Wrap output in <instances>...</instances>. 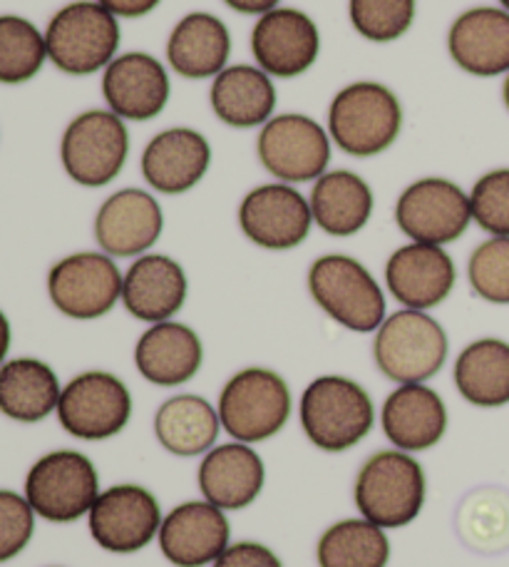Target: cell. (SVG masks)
<instances>
[{"mask_svg": "<svg viewBox=\"0 0 509 567\" xmlns=\"http://www.w3.org/2000/svg\"><path fill=\"white\" fill-rule=\"evenodd\" d=\"M301 429L315 449L343 453L359 445L375 425L371 393L349 377H319L303 389Z\"/></svg>", "mask_w": 509, "mask_h": 567, "instance_id": "obj_1", "label": "cell"}, {"mask_svg": "<svg viewBox=\"0 0 509 567\" xmlns=\"http://www.w3.org/2000/svg\"><path fill=\"white\" fill-rule=\"evenodd\" d=\"M403 105L388 85L355 80L335 93L329 107V135L351 157H375L395 145Z\"/></svg>", "mask_w": 509, "mask_h": 567, "instance_id": "obj_2", "label": "cell"}, {"mask_svg": "<svg viewBox=\"0 0 509 567\" xmlns=\"http://www.w3.org/2000/svg\"><path fill=\"white\" fill-rule=\"evenodd\" d=\"M427 478L413 453L398 449L373 453L359 471L353 485L355 508L361 518L381 525L383 530H398L423 513Z\"/></svg>", "mask_w": 509, "mask_h": 567, "instance_id": "obj_3", "label": "cell"}, {"mask_svg": "<svg viewBox=\"0 0 509 567\" xmlns=\"http://www.w3.org/2000/svg\"><path fill=\"white\" fill-rule=\"evenodd\" d=\"M120 38V18L97 0H75L50 18L48 60L65 75H95L117 58Z\"/></svg>", "mask_w": 509, "mask_h": 567, "instance_id": "obj_4", "label": "cell"}, {"mask_svg": "<svg viewBox=\"0 0 509 567\" xmlns=\"http://www.w3.org/2000/svg\"><path fill=\"white\" fill-rule=\"evenodd\" d=\"M450 341L443 323L427 311L401 309L385 317L375 331L373 359L385 379L425 383L445 367Z\"/></svg>", "mask_w": 509, "mask_h": 567, "instance_id": "obj_5", "label": "cell"}, {"mask_svg": "<svg viewBox=\"0 0 509 567\" xmlns=\"http://www.w3.org/2000/svg\"><path fill=\"white\" fill-rule=\"evenodd\" d=\"M221 429L233 441L261 443L287 429L293 411L289 383L281 373L249 367L224 383L217 403Z\"/></svg>", "mask_w": 509, "mask_h": 567, "instance_id": "obj_6", "label": "cell"}, {"mask_svg": "<svg viewBox=\"0 0 509 567\" xmlns=\"http://www.w3.org/2000/svg\"><path fill=\"white\" fill-rule=\"evenodd\" d=\"M309 291L323 313L355 333L378 331L385 321V293L368 267L349 255H323L309 269Z\"/></svg>", "mask_w": 509, "mask_h": 567, "instance_id": "obj_7", "label": "cell"}, {"mask_svg": "<svg viewBox=\"0 0 509 567\" xmlns=\"http://www.w3.org/2000/svg\"><path fill=\"white\" fill-rule=\"evenodd\" d=\"M100 495L95 463L80 451H53L33 463L25 478V498L35 515L50 523L85 518Z\"/></svg>", "mask_w": 509, "mask_h": 567, "instance_id": "obj_8", "label": "cell"}, {"mask_svg": "<svg viewBox=\"0 0 509 567\" xmlns=\"http://www.w3.org/2000/svg\"><path fill=\"white\" fill-rule=\"evenodd\" d=\"M129 157L125 120L112 110H87L73 117L60 142V159L67 177L83 187H105Z\"/></svg>", "mask_w": 509, "mask_h": 567, "instance_id": "obj_9", "label": "cell"}, {"mask_svg": "<svg viewBox=\"0 0 509 567\" xmlns=\"http://www.w3.org/2000/svg\"><path fill=\"white\" fill-rule=\"evenodd\" d=\"M472 221L470 195L447 177H420L395 202V225L411 241L445 247Z\"/></svg>", "mask_w": 509, "mask_h": 567, "instance_id": "obj_10", "label": "cell"}, {"mask_svg": "<svg viewBox=\"0 0 509 567\" xmlns=\"http://www.w3.org/2000/svg\"><path fill=\"white\" fill-rule=\"evenodd\" d=\"M132 393L127 383L110 371H83L63 386L58 421L80 441H107L127 429Z\"/></svg>", "mask_w": 509, "mask_h": 567, "instance_id": "obj_11", "label": "cell"}, {"mask_svg": "<svg viewBox=\"0 0 509 567\" xmlns=\"http://www.w3.org/2000/svg\"><path fill=\"white\" fill-rule=\"evenodd\" d=\"M333 140L329 130L301 113L273 115L261 127L257 152L263 169L279 182H315L329 172Z\"/></svg>", "mask_w": 509, "mask_h": 567, "instance_id": "obj_12", "label": "cell"}, {"mask_svg": "<svg viewBox=\"0 0 509 567\" xmlns=\"http://www.w3.org/2000/svg\"><path fill=\"white\" fill-rule=\"evenodd\" d=\"M122 271L105 251H77L53 265L48 293L53 307L67 319L93 321L122 301Z\"/></svg>", "mask_w": 509, "mask_h": 567, "instance_id": "obj_13", "label": "cell"}, {"mask_svg": "<svg viewBox=\"0 0 509 567\" xmlns=\"http://www.w3.org/2000/svg\"><path fill=\"white\" fill-rule=\"evenodd\" d=\"M162 520L165 515L157 495L137 483H120L100 491L87 513L93 540L102 550L117 555L147 548L159 535Z\"/></svg>", "mask_w": 509, "mask_h": 567, "instance_id": "obj_14", "label": "cell"}, {"mask_svg": "<svg viewBox=\"0 0 509 567\" xmlns=\"http://www.w3.org/2000/svg\"><path fill=\"white\" fill-rule=\"evenodd\" d=\"M239 227L243 237L261 249H297L311 235V202L287 182L259 185L241 199Z\"/></svg>", "mask_w": 509, "mask_h": 567, "instance_id": "obj_15", "label": "cell"}, {"mask_svg": "<svg viewBox=\"0 0 509 567\" xmlns=\"http://www.w3.org/2000/svg\"><path fill=\"white\" fill-rule=\"evenodd\" d=\"M251 53L257 65L271 78H299L319 60V25L303 10L273 8L251 30Z\"/></svg>", "mask_w": 509, "mask_h": 567, "instance_id": "obj_16", "label": "cell"}, {"mask_svg": "<svg viewBox=\"0 0 509 567\" xmlns=\"http://www.w3.org/2000/svg\"><path fill=\"white\" fill-rule=\"evenodd\" d=\"M165 215L147 189L125 187L110 195L95 215V239L112 259L142 257L157 245Z\"/></svg>", "mask_w": 509, "mask_h": 567, "instance_id": "obj_17", "label": "cell"}, {"mask_svg": "<svg viewBox=\"0 0 509 567\" xmlns=\"http://www.w3.org/2000/svg\"><path fill=\"white\" fill-rule=\"evenodd\" d=\"M172 83L167 68L149 53H122L102 70L107 110L129 123H147L167 107Z\"/></svg>", "mask_w": 509, "mask_h": 567, "instance_id": "obj_18", "label": "cell"}, {"mask_svg": "<svg viewBox=\"0 0 509 567\" xmlns=\"http://www.w3.org/2000/svg\"><path fill=\"white\" fill-rule=\"evenodd\" d=\"M385 284L403 309L427 311L450 297L457 284V267L445 247L411 241L391 255Z\"/></svg>", "mask_w": 509, "mask_h": 567, "instance_id": "obj_19", "label": "cell"}, {"mask_svg": "<svg viewBox=\"0 0 509 567\" xmlns=\"http://www.w3.org/2000/svg\"><path fill=\"white\" fill-rule=\"evenodd\" d=\"M157 538L172 565L204 567L214 565L231 545V525L227 511L209 501H187L165 515Z\"/></svg>", "mask_w": 509, "mask_h": 567, "instance_id": "obj_20", "label": "cell"}, {"mask_svg": "<svg viewBox=\"0 0 509 567\" xmlns=\"http://www.w3.org/2000/svg\"><path fill=\"white\" fill-rule=\"evenodd\" d=\"M211 165L209 140L191 127H169L147 142L142 152V177L159 195H185L195 189Z\"/></svg>", "mask_w": 509, "mask_h": 567, "instance_id": "obj_21", "label": "cell"}, {"mask_svg": "<svg viewBox=\"0 0 509 567\" xmlns=\"http://www.w3.org/2000/svg\"><path fill=\"white\" fill-rule=\"evenodd\" d=\"M453 63L472 78L509 73V10L480 6L455 18L447 33Z\"/></svg>", "mask_w": 509, "mask_h": 567, "instance_id": "obj_22", "label": "cell"}, {"mask_svg": "<svg viewBox=\"0 0 509 567\" xmlns=\"http://www.w3.org/2000/svg\"><path fill=\"white\" fill-rule=\"evenodd\" d=\"M189 281L177 259L147 255L132 261L122 277V303L129 317L145 323H159L177 317L185 307Z\"/></svg>", "mask_w": 509, "mask_h": 567, "instance_id": "obj_23", "label": "cell"}, {"mask_svg": "<svg viewBox=\"0 0 509 567\" xmlns=\"http://www.w3.org/2000/svg\"><path fill=\"white\" fill-rule=\"evenodd\" d=\"M267 481L261 455L249 443L233 441L204 453L197 483L204 501L221 511H243L259 498Z\"/></svg>", "mask_w": 509, "mask_h": 567, "instance_id": "obj_24", "label": "cell"}, {"mask_svg": "<svg viewBox=\"0 0 509 567\" xmlns=\"http://www.w3.org/2000/svg\"><path fill=\"white\" fill-rule=\"evenodd\" d=\"M381 425L393 449L423 453L435 449L447 431V406L427 383H401L381 409Z\"/></svg>", "mask_w": 509, "mask_h": 567, "instance_id": "obj_25", "label": "cell"}, {"mask_svg": "<svg viewBox=\"0 0 509 567\" xmlns=\"http://www.w3.org/2000/svg\"><path fill=\"white\" fill-rule=\"evenodd\" d=\"M204 361L199 333L175 319L149 323L135 347L139 377L159 389H175L197 377Z\"/></svg>", "mask_w": 509, "mask_h": 567, "instance_id": "obj_26", "label": "cell"}, {"mask_svg": "<svg viewBox=\"0 0 509 567\" xmlns=\"http://www.w3.org/2000/svg\"><path fill=\"white\" fill-rule=\"evenodd\" d=\"M277 100L273 78L259 65H229L211 80V110L229 127H263L277 113Z\"/></svg>", "mask_w": 509, "mask_h": 567, "instance_id": "obj_27", "label": "cell"}, {"mask_svg": "<svg viewBox=\"0 0 509 567\" xmlns=\"http://www.w3.org/2000/svg\"><path fill=\"white\" fill-rule=\"evenodd\" d=\"M313 225L331 237H353L368 225L375 195L368 182L351 169H329L311 189Z\"/></svg>", "mask_w": 509, "mask_h": 567, "instance_id": "obj_28", "label": "cell"}, {"mask_svg": "<svg viewBox=\"0 0 509 567\" xmlns=\"http://www.w3.org/2000/svg\"><path fill=\"white\" fill-rule=\"evenodd\" d=\"M231 35L224 20L211 13H189L172 28L167 40L169 68L179 78L207 80L229 68Z\"/></svg>", "mask_w": 509, "mask_h": 567, "instance_id": "obj_29", "label": "cell"}, {"mask_svg": "<svg viewBox=\"0 0 509 567\" xmlns=\"http://www.w3.org/2000/svg\"><path fill=\"white\" fill-rule=\"evenodd\" d=\"M221 433L219 411L197 393H179L162 403L155 416V435L162 449L179 458L209 453Z\"/></svg>", "mask_w": 509, "mask_h": 567, "instance_id": "obj_30", "label": "cell"}, {"mask_svg": "<svg viewBox=\"0 0 509 567\" xmlns=\"http://www.w3.org/2000/svg\"><path fill=\"white\" fill-rule=\"evenodd\" d=\"M455 389L475 409H502L509 403V341L477 339L460 351L453 369Z\"/></svg>", "mask_w": 509, "mask_h": 567, "instance_id": "obj_31", "label": "cell"}, {"mask_svg": "<svg viewBox=\"0 0 509 567\" xmlns=\"http://www.w3.org/2000/svg\"><path fill=\"white\" fill-rule=\"evenodd\" d=\"M58 373L40 359H13L0 367V413L18 423L45 421L60 403Z\"/></svg>", "mask_w": 509, "mask_h": 567, "instance_id": "obj_32", "label": "cell"}, {"mask_svg": "<svg viewBox=\"0 0 509 567\" xmlns=\"http://www.w3.org/2000/svg\"><path fill=\"white\" fill-rule=\"evenodd\" d=\"M315 558L321 567H385L391 560V540L381 525L349 518L333 523L321 535Z\"/></svg>", "mask_w": 509, "mask_h": 567, "instance_id": "obj_33", "label": "cell"}, {"mask_svg": "<svg viewBox=\"0 0 509 567\" xmlns=\"http://www.w3.org/2000/svg\"><path fill=\"white\" fill-rule=\"evenodd\" d=\"M460 538L477 553H502L509 548V493L502 488H477L457 511Z\"/></svg>", "mask_w": 509, "mask_h": 567, "instance_id": "obj_34", "label": "cell"}, {"mask_svg": "<svg viewBox=\"0 0 509 567\" xmlns=\"http://www.w3.org/2000/svg\"><path fill=\"white\" fill-rule=\"evenodd\" d=\"M48 60L45 33L20 16H0V83L33 80Z\"/></svg>", "mask_w": 509, "mask_h": 567, "instance_id": "obj_35", "label": "cell"}, {"mask_svg": "<svg viewBox=\"0 0 509 567\" xmlns=\"http://www.w3.org/2000/svg\"><path fill=\"white\" fill-rule=\"evenodd\" d=\"M417 0H349L351 25L371 43H393L415 23Z\"/></svg>", "mask_w": 509, "mask_h": 567, "instance_id": "obj_36", "label": "cell"}, {"mask_svg": "<svg viewBox=\"0 0 509 567\" xmlns=\"http://www.w3.org/2000/svg\"><path fill=\"white\" fill-rule=\"evenodd\" d=\"M467 279L480 299L509 303V237L485 239L467 261Z\"/></svg>", "mask_w": 509, "mask_h": 567, "instance_id": "obj_37", "label": "cell"}, {"mask_svg": "<svg viewBox=\"0 0 509 567\" xmlns=\"http://www.w3.org/2000/svg\"><path fill=\"white\" fill-rule=\"evenodd\" d=\"M472 221L490 237H509V167L490 169L470 189Z\"/></svg>", "mask_w": 509, "mask_h": 567, "instance_id": "obj_38", "label": "cell"}, {"mask_svg": "<svg viewBox=\"0 0 509 567\" xmlns=\"http://www.w3.org/2000/svg\"><path fill=\"white\" fill-rule=\"evenodd\" d=\"M35 533V511L25 495L0 488V563L13 560Z\"/></svg>", "mask_w": 509, "mask_h": 567, "instance_id": "obj_39", "label": "cell"}, {"mask_svg": "<svg viewBox=\"0 0 509 567\" xmlns=\"http://www.w3.org/2000/svg\"><path fill=\"white\" fill-rule=\"evenodd\" d=\"M214 567H283L279 555L271 548L261 543H233L224 550L217 560H214Z\"/></svg>", "mask_w": 509, "mask_h": 567, "instance_id": "obj_40", "label": "cell"}, {"mask_svg": "<svg viewBox=\"0 0 509 567\" xmlns=\"http://www.w3.org/2000/svg\"><path fill=\"white\" fill-rule=\"evenodd\" d=\"M115 18H145L155 10L162 0H97Z\"/></svg>", "mask_w": 509, "mask_h": 567, "instance_id": "obj_41", "label": "cell"}, {"mask_svg": "<svg viewBox=\"0 0 509 567\" xmlns=\"http://www.w3.org/2000/svg\"><path fill=\"white\" fill-rule=\"evenodd\" d=\"M231 10H237V13L243 16H267L269 10L279 8L281 0H224Z\"/></svg>", "mask_w": 509, "mask_h": 567, "instance_id": "obj_42", "label": "cell"}, {"mask_svg": "<svg viewBox=\"0 0 509 567\" xmlns=\"http://www.w3.org/2000/svg\"><path fill=\"white\" fill-rule=\"evenodd\" d=\"M10 341H13V331H10V321L3 311H0V367L6 363V357L10 351Z\"/></svg>", "mask_w": 509, "mask_h": 567, "instance_id": "obj_43", "label": "cell"}, {"mask_svg": "<svg viewBox=\"0 0 509 567\" xmlns=\"http://www.w3.org/2000/svg\"><path fill=\"white\" fill-rule=\"evenodd\" d=\"M502 100H505V107L509 110V73H507L505 85H502Z\"/></svg>", "mask_w": 509, "mask_h": 567, "instance_id": "obj_44", "label": "cell"}, {"mask_svg": "<svg viewBox=\"0 0 509 567\" xmlns=\"http://www.w3.org/2000/svg\"><path fill=\"white\" fill-rule=\"evenodd\" d=\"M500 6H502L505 10H509V0H500Z\"/></svg>", "mask_w": 509, "mask_h": 567, "instance_id": "obj_45", "label": "cell"}]
</instances>
